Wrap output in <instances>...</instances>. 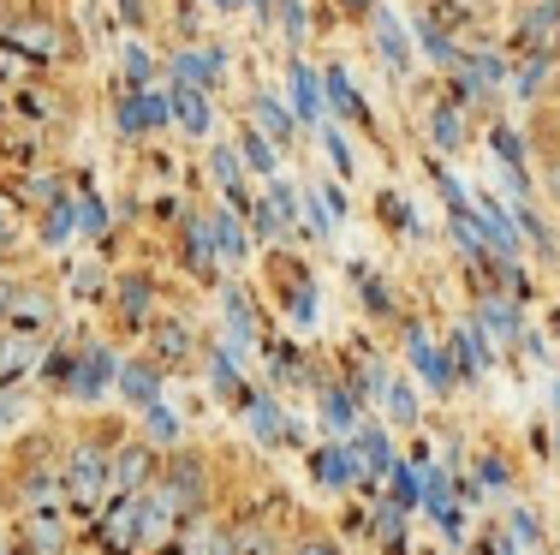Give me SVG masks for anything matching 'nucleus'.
I'll return each mask as SVG.
<instances>
[{
	"label": "nucleus",
	"instance_id": "obj_1",
	"mask_svg": "<svg viewBox=\"0 0 560 555\" xmlns=\"http://www.w3.org/2000/svg\"><path fill=\"white\" fill-rule=\"evenodd\" d=\"M60 490H66L72 508H84V513L108 508L114 501V460L102 454L96 442H78L72 454H66V466H60Z\"/></svg>",
	"mask_w": 560,
	"mask_h": 555
},
{
	"label": "nucleus",
	"instance_id": "obj_2",
	"mask_svg": "<svg viewBox=\"0 0 560 555\" xmlns=\"http://www.w3.org/2000/svg\"><path fill=\"white\" fill-rule=\"evenodd\" d=\"M96 537L108 555H138L143 550V496H114L96 520Z\"/></svg>",
	"mask_w": 560,
	"mask_h": 555
},
{
	"label": "nucleus",
	"instance_id": "obj_3",
	"mask_svg": "<svg viewBox=\"0 0 560 555\" xmlns=\"http://www.w3.org/2000/svg\"><path fill=\"white\" fill-rule=\"evenodd\" d=\"M114 377H119L114 352H108V347H90L84 359L72 365V377H66V394H72V401H102Z\"/></svg>",
	"mask_w": 560,
	"mask_h": 555
},
{
	"label": "nucleus",
	"instance_id": "obj_4",
	"mask_svg": "<svg viewBox=\"0 0 560 555\" xmlns=\"http://www.w3.org/2000/svg\"><path fill=\"white\" fill-rule=\"evenodd\" d=\"M518 48H525L530 60H555L560 55V7H530L525 19H518Z\"/></svg>",
	"mask_w": 560,
	"mask_h": 555
},
{
	"label": "nucleus",
	"instance_id": "obj_5",
	"mask_svg": "<svg viewBox=\"0 0 560 555\" xmlns=\"http://www.w3.org/2000/svg\"><path fill=\"white\" fill-rule=\"evenodd\" d=\"M311 472H316V484H323V490H352V484H364V466H358L352 442L316 448V454H311Z\"/></svg>",
	"mask_w": 560,
	"mask_h": 555
},
{
	"label": "nucleus",
	"instance_id": "obj_6",
	"mask_svg": "<svg viewBox=\"0 0 560 555\" xmlns=\"http://www.w3.org/2000/svg\"><path fill=\"white\" fill-rule=\"evenodd\" d=\"M19 555H66V520L60 513H24Z\"/></svg>",
	"mask_w": 560,
	"mask_h": 555
},
{
	"label": "nucleus",
	"instance_id": "obj_7",
	"mask_svg": "<svg viewBox=\"0 0 560 555\" xmlns=\"http://www.w3.org/2000/svg\"><path fill=\"white\" fill-rule=\"evenodd\" d=\"M150 484H155V460H150V448L131 442L126 454H114V496H150Z\"/></svg>",
	"mask_w": 560,
	"mask_h": 555
},
{
	"label": "nucleus",
	"instance_id": "obj_8",
	"mask_svg": "<svg viewBox=\"0 0 560 555\" xmlns=\"http://www.w3.org/2000/svg\"><path fill=\"white\" fill-rule=\"evenodd\" d=\"M7 43L24 48V55H36V60L60 55V31H55L48 19H12V24H7Z\"/></svg>",
	"mask_w": 560,
	"mask_h": 555
},
{
	"label": "nucleus",
	"instance_id": "obj_9",
	"mask_svg": "<svg viewBox=\"0 0 560 555\" xmlns=\"http://www.w3.org/2000/svg\"><path fill=\"white\" fill-rule=\"evenodd\" d=\"M352 454H358V466H364V484H376L382 472L394 466V448H388V430H376V425L352 430Z\"/></svg>",
	"mask_w": 560,
	"mask_h": 555
},
{
	"label": "nucleus",
	"instance_id": "obj_10",
	"mask_svg": "<svg viewBox=\"0 0 560 555\" xmlns=\"http://www.w3.org/2000/svg\"><path fill=\"white\" fill-rule=\"evenodd\" d=\"M370 19H376V43H382V60H388V72H411V36L399 31V19H394L388 7H376Z\"/></svg>",
	"mask_w": 560,
	"mask_h": 555
},
{
	"label": "nucleus",
	"instance_id": "obj_11",
	"mask_svg": "<svg viewBox=\"0 0 560 555\" xmlns=\"http://www.w3.org/2000/svg\"><path fill=\"white\" fill-rule=\"evenodd\" d=\"M119 394H126L138 413H150V406L162 401V370L155 365H119Z\"/></svg>",
	"mask_w": 560,
	"mask_h": 555
},
{
	"label": "nucleus",
	"instance_id": "obj_12",
	"mask_svg": "<svg viewBox=\"0 0 560 555\" xmlns=\"http://www.w3.org/2000/svg\"><path fill=\"white\" fill-rule=\"evenodd\" d=\"M323 102H328V114H335V120H364V114H370L340 66H328V72H323Z\"/></svg>",
	"mask_w": 560,
	"mask_h": 555
},
{
	"label": "nucleus",
	"instance_id": "obj_13",
	"mask_svg": "<svg viewBox=\"0 0 560 555\" xmlns=\"http://www.w3.org/2000/svg\"><path fill=\"white\" fill-rule=\"evenodd\" d=\"M173 120L191 131V138H203V131L215 126V114H209V96H203V90H191V84H179V90H173Z\"/></svg>",
	"mask_w": 560,
	"mask_h": 555
},
{
	"label": "nucleus",
	"instance_id": "obj_14",
	"mask_svg": "<svg viewBox=\"0 0 560 555\" xmlns=\"http://www.w3.org/2000/svg\"><path fill=\"white\" fill-rule=\"evenodd\" d=\"M173 72H179V84L209 90V84L221 78V55H215V48H185V55L173 60Z\"/></svg>",
	"mask_w": 560,
	"mask_h": 555
},
{
	"label": "nucleus",
	"instance_id": "obj_15",
	"mask_svg": "<svg viewBox=\"0 0 560 555\" xmlns=\"http://www.w3.org/2000/svg\"><path fill=\"white\" fill-rule=\"evenodd\" d=\"M162 120H173V102H162L155 90H138V96L126 102V114H119V126H126V131H150Z\"/></svg>",
	"mask_w": 560,
	"mask_h": 555
},
{
	"label": "nucleus",
	"instance_id": "obj_16",
	"mask_svg": "<svg viewBox=\"0 0 560 555\" xmlns=\"http://www.w3.org/2000/svg\"><path fill=\"white\" fill-rule=\"evenodd\" d=\"M411 365H418V377H430V389L442 394V389H453V370H447V359H442V347H435L430 335H411Z\"/></svg>",
	"mask_w": 560,
	"mask_h": 555
},
{
	"label": "nucleus",
	"instance_id": "obj_17",
	"mask_svg": "<svg viewBox=\"0 0 560 555\" xmlns=\"http://www.w3.org/2000/svg\"><path fill=\"white\" fill-rule=\"evenodd\" d=\"M453 359H459V370H471V377H483V370H489V347H483V328H477V323L453 328Z\"/></svg>",
	"mask_w": 560,
	"mask_h": 555
},
{
	"label": "nucleus",
	"instance_id": "obj_18",
	"mask_svg": "<svg viewBox=\"0 0 560 555\" xmlns=\"http://www.w3.org/2000/svg\"><path fill=\"white\" fill-rule=\"evenodd\" d=\"M185 555H238V537L221 525H185Z\"/></svg>",
	"mask_w": 560,
	"mask_h": 555
},
{
	"label": "nucleus",
	"instance_id": "obj_19",
	"mask_svg": "<svg viewBox=\"0 0 560 555\" xmlns=\"http://www.w3.org/2000/svg\"><path fill=\"white\" fill-rule=\"evenodd\" d=\"M370 532H376L388 550H399V544H406V508H399V501H388V496H376V513H370Z\"/></svg>",
	"mask_w": 560,
	"mask_h": 555
},
{
	"label": "nucleus",
	"instance_id": "obj_20",
	"mask_svg": "<svg viewBox=\"0 0 560 555\" xmlns=\"http://www.w3.org/2000/svg\"><path fill=\"white\" fill-rule=\"evenodd\" d=\"M36 352H43V347H36L31 335H7V340H0V382L24 377V370L36 365Z\"/></svg>",
	"mask_w": 560,
	"mask_h": 555
},
{
	"label": "nucleus",
	"instance_id": "obj_21",
	"mask_svg": "<svg viewBox=\"0 0 560 555\" xmlns=\"http://www.w3.org/2000/svg\"><path fill=\"white\" fill-rule=\"evenodd\" d=\"M257 126H262V138H280V143H292V108L280 96H257Z\"/></svg>",
	"mask_w": 560,
	"mask_h": 555
},
{
	"label": "nucleus",
	"instance_id": "obj_22",
	"mask_svg": "<svg viewBox=\"0 0 560 555\" xmlns=\"http://www.w3.org/2000/svg\"><path fill=\"white\" fill-rule=\"evenodd\" d=\"M209 240H215V257H226V263L245 257V228H238L233 216H215V221H209Z\"/></svg>",
	"mask_w": 560,
	"mask_h": 555
},
{
	"label": "nucleus",
	"instance_id": "obj_23",
	"mask_svg": "<svg viewBox=\"0 0 560 555\" xmlns=\"http://www.w3.org/2000/svg\"><path fill=\"white\" fill-rule=\"evenodd\" d=\"M143 442H155V448H173V442H179V418H173L162 401L143 413Z\"/></svg>",
	"mask_w": 560,
	"mask_h": 555
},
{
	"label": "nucleus",
	"instance_id": "obj_24",
	"mask_svg": "<svg viewBox=\"0 0 560 555\" xmlns=\"http://www.w3.org/2000/svg\"><path fill=\"white\" fill-rule=\"evenodd\" d=\"M292 102H299L304 120H323V90H316V78L304 66H292Z\"/></svg>",
	"mask_w": 560,
	"mask_h": 555
},
{
	"label": "nucleus",
	"instance_id": "obj_25",
	"mask_svg": "<svg viewBox=\"0 0 560 555\" xmlns=\"http://www.w3.org/2000/svg\"><path fill=\"white\" fill-rule=\"evenodd\" d=\"M388 484H394L388 501H399V508H423V478L411 466H388Z\"/></svg>",
	"mask_w": 560,
	"mask_h": 555
},
{
	"label": "nucleus",
	"instance_id": "obj_26",
	"mask_svg": "<svg viewBox=\"0 0 560 555\" xmlns=\"http://www.w3.org/2000/svg\"><path fill=\"white\" fill-rule=\"evenodd\" d=\"M150 78H155V55L143 43H126V84L150 90Z\"/></svg>",
	"mask_w": 560,
	"mask_h": 555
},
{
	"label": "nucleus",
	"instance_id": "obj_27",
	"mask_svg": "<svg viewBox=\"0 0 560 555\" xmlns=\"http://www.w3.org/2000/svg\"><path fill=\"white\" fill-rule=\"evenodd\" d=\"M7 311H12V316H19V323H24V328H43V323H48V316H55V305H48V299H43V293H19V305H12V299H7Z\"/></svg>",
	"mask_w": 560,
	"mask_h": 555
},
{
	"label": "nucleus",
	"instance_id": "obj_28",
	"mask_svg": "<svg viewBox=\"0 0 560 555\" xmlns=\"http://www.w3.org/2000/svg\"><path fill=\"white\" fill-rule=\"evenodd\" d=\"M388 413H394V425H418V394H411V382H388Z\"/></svg>",
	"mask_w": 560,
	"mask_h": 555
},
{
	"label": "nucleus",
	"instance_id": "obj_29",
	"mask_svg": "<svg viewBox=\"0 0 560 555\" xmlns=\"http://www.w3.org/2000/svg\"><path fill=\"white\" fill-rule=\"evenodd\" d=\"M226 328H233V340H238V347H250V340H257V323H250V311H245V299H238V293H226Z\"/></svg>",
	"mask_w": 560,
	"mask_h": 555
},
{
	"label": "nucleus",
	"instance_id": "obj_30",
	"mask_svg": "<svg viewBox=\"0 0 560 555\" xmlns=\"http://www.w3.org/2000/svg\"><path fill=\"white\" fill-rule=\"evenodd\" d=\"M245 162L257 167V174H275V167H280V155H275V143L262 138V131H245Z\"/></svg>",
	"mask_w": 560,
	"mask_h": 555
},
{
	"label": "nucleus",
	"instance_id": "obj_31",
	"mask_svg": "<svg viewBox=\"0 0 560 555\" xmlns=\"http://www.w3.org/2000/svg\"><path fill=\"white\" fill-rule=\"evenodd\" d=\"M323 418H328V430H352V394H346V389H328V394H323Z\"/></svg>",
	"mask_w": 560,
	"mask_h": 555
},
{
	"label": "nucleus",
	"instance_id": "obj_32",
	"mask_svg": "<svg viewBox=\"0 0 560 555\" xmlns=\"http://www.w3.org/2000/svg\"><path fill=\"white\" fill-rule=\"evenodd\" d=\"M250 425H257V436H262V442H280V430H287V418H280L275 406L257 394V401H250Z\"/></svg>",
	"mask_w": 560,
	"mask_h": 555
},
{
	"label": "nucleus",
	"instance_id": "obj_33",
	"mask_svg": "<svg viewBox=\"0 0 560 555\" xmlns=\"http://www.w3.org/2000/svg\"><path fill=\"white\" fill-rule=\"evenodd\" d=\"M119 311H126L131 323H143V316H150V281H126V287H119Z\"/></svg>",
	"mask_w": 560,
	"mask_h": 555
},
{
	"label": "nucleus",
	"instance_id": "obj_34",
	"mask_svg": "<svg viewBox=\"0 0 560 555\" xmlns=\"http://www.w3.org/2000/svg\"><path fill=\"white\" fill-rule=\"evenodd\" d=\"M311 0H280V24H287V36L292 43H304V36H311Z\"/></svg>",
	"mask_w": 560,
	"mask_h": 555
},
{
	"label": "nucleus",
	"instance_id": "obj_35",
	"mask_svg": "<svg viewBox=\"0 0 560 555\" xmlns=\"http://www.w3.org/2000/svg\"><path fill=\"white\" fill-rule=\"evenodd\" d=\"M323 143H328V155H335V167L346 180H352V167H358V155H352V143L340 138V126H323Z\"/></svg>",
	"mask_w": 560,
	"mask_h": 555
},
{
	"label": "nucleus",
	"instance_id": "obj_36",
	"mask_svg": "<svg viewBox=\"0 0 560 555\" xmlns=\"http://www.w3.org/2000/svg\"><path fill=\"white\" fill-rule=\"evenodd\" d=\"M185 347H191V335H185L179 323H162V328H155V352H162V359H179Z\"/></svg>",
	"mask_w": 560,
	"mask_h": 555
},
{
	"label": "nucleus",
	"instance_id": "obj_37",
	"mask_svg": "<svg viewBox=\"0 0 560 555\" xmlns=\"http://www.w3.org/2000/svg\"><path fill=\"white\" fill-rule=\"evenodd\" d=\"M495 150H501V162H506V167H518V174H525V143H518L506 126H495Z\"/></svg>",
	"mask_w": 560,
	"mask_h": 555
},
{
	"label": "nucleus",
	"instance_id": "obj_38",
	"mask_svg": "<svg viewBox=\"0 0 560 555\" xmlns=\"http://www.w3.org/2000/svg\"><path fill=\"white\" fill-rule=\"evenodd\" d=\"M435 143H442V150H459V114L453 108H435Z\"/></svg>",
	"mask_w": 560,
	"mask_h": 555
},
{
	"label": "nucleus",
	"instance_id": "obj_39",
	"mask_svg": "<svg viewBox=\"0 0 560 555\" xmlns=\"http://www.w3.org/2000/svg\"><path fill=\"white\" fill-rule=\"evenodd\" d=\"M513 544H537V513H530V508H513Z\"/></svg>",
	"mask_w": 560,
	"mask_h": 555
},
{
	"label": "nucleus",
	"instance_id": "obj_40",
	"mask_svg": "<svg viewBox=\"0 0 560 555\" xmlns=\"http://www.w3.org/2000/svg\"><path fill=\"white\" fill-rule=\"evenodd\" d=\"M215 174H221V180H226V185H233V192H238V174H245V162H238L233 150H215Z\"/></svg>",
	"mask_w": 560,
	"mask_h": 555
},
{
	"label": "nucleus",
	"instance_id": "obj_41",
	"mask_svg": "<svg viewBox=\"0 0 560 555\" xmlns=\"http://www.w3.org/2000/svg\"><path fill=\"white\" fill-rule=\"evenodd\" d=\"M66 233H72V209H66V204H55V216H48V240H66Z\"/></svg>",
	"mask_w": 560,
	"mask_h": 555
},
{
	"label": "nucleus",
	"instance_id": "obj_42",
	"mask_svg": "<svg viewBox=\"0 0 560 555\" xmlns=\"http://www.w3.org/2000/svg\"><path fill=\"white\" fill-rule=\"evenodd\" d=\"M299 555H340V544H335V537L316 532V537H299Z\"/></svg>",
	"mask_w": 560,
	"mask_h": 555
},
{
	"label": "nucleus",
	"instance_id": "obj_43",
	"mask_svg": "<svg viewBox=\"0 0 560 555\" xmlns=\"http://www.w3.org/2000/svg\"><path fill=\"white\" fill-rule=\"evenodd\" d=\"M477 472H483L489 490H506V466H501V460H477Z\"/></svg>",
	"mask_w": 560,
	"mask_h": 555
},
{
	"label": "nucleus",
	"instance_id": "obj_44",
	"mask_svg": "<svg viewBox=\"0 0 560 555\" xmlns=\"http://www.w3.org/2000/svg\"><path fill=\"white\" fill-rule=\"evenodd\" d=\"M78 221H84V228H90V233H96V228H102V221H108V209H102V204H96V197H90V204H78Z\"/></svg>",
	"mask_w": 560,
	"mask_h": 555
},
{
	"label": "nucleus",
	"instance_id": "obj_45",
	"mask_svg": "<svg viewBox=\"0 0 560 555\" xmlns=\"http://www.w3.org/2000/svg\"><path fill=\"white\" fill-rule=\"evenodd\" d=\"M269 204H275V216H280V221H292V185H275Z\"/></svg>",
	"mask_w": 560,
	"mask_h": 555
},
{
	"label": "nucleus",
	"instance_id": "obj_46",
	"mask_svg": "<svg viewBox=\"0 0 560 555\" xmlns=\"http://www.w3.org/2000/svg\"><path fill=\"white\" fill-rule=\"evenodd\" d=\"M542 72H549V60H530V66H525V78H518V90H525V96H530V90L542 84Z\"/></svg>",
	"mask_w": 560,
	"mask_h": 555
},
{
	"label": "nucleus",
	"instance_id": "obj_47",
	"mask_svg": "<svg viewBox=\"0 0 560 555\" xmlns=\"http://www.w3.org/2000/svg\"><path fill=\"white\" fill-rule=\"evenodd\" d=\"M7 240H12V209L0 204V245H7Z\"/></svg>",
	"mask_w": 560,
	"mask_h": 555
},
{
	"label": "nucleus",
	"instance_id": "obj_48",
	"mask_svg": "<svg viewBox=\"0 0 560 555\" xmlns=\"http://www.w3.org/2000/svg\"><path fill=\"white\" fill-rule=\"evenodd\" d=\"M346 7H352V12H376V0H346Z\"/></svg>",
	"mask_w": 560,
	"mask_h": 555
},
{
	"label": "nucleus",
	"instance_id": "obj_49",
	"mask_svg": "<svg viewBox=\"0 0 560 555\" xmlns=\"http://www.w3.org/2000/svg\"><path fill=\"white\" fill-rule=\"evenodd\" d=\"M555 197H560V167H555Z\"/></svg>",
	"mask_w": 560,
	"mask_h": 555
},
{
	"label": "nucleus",
	"instance_id": "obj_50",
	"mask_svg": "<svg viewBox=\"0 0 560 555\" xmlns=\"http://www.w3.org/2000/svg\"><path fill=\"white\" fill-rule=\"evenodd\" d=\"M0 555H12V550H7V537H0Z\"/></svg>",
	"mask_w": 560,
	"mask_h": 555
},
{
	"label": "nucleus",
	"instance_id": "obj_51",
	"mask_svg": "<svg viewBox=\"0 0 560 555\" xmlns=\"http://www.w3.org/2000/svg\"><path fill=\"white\" fill-rule=\"evenodd\" d=\"M226 7H238V0H226Z\"/></svg>",
	"mask_w": 560,
	"mask_h": 555
},
{
	"label": "nucleus",
	"instance_id": "obj_52",
	"mask_svg": "<svg viewBox=\"0 0 560 555\" xmlns=\"http://www.w3.org/2000/svg\"><path fill=\"white\" fill-rule=\"evenodd\" d=\"M555 448H560V442H555Z\"/></svg>",
	"mask_w": 560,
	"mask_h": 555
}]
</instances>
